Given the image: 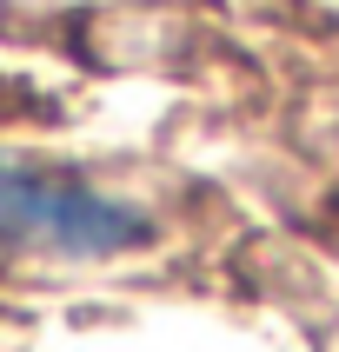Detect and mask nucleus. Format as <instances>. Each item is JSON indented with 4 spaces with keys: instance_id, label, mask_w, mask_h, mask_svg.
<instances>
[{
    "instance_id": "1",
    "label": "nucleus",
    "mask_w": 339,
    "mask_h": 352,
    "mask_svg": "<svg viewBox=\"0 0 339 352\" xmlns=\"http://www.w3.org/2000/svg\"><path fill=\"white\" fill-rule=\"evenodd\" d=\"M146 239V219L127 199H107L80 179L0 160V253L40 259H107Z\"/></svg>"
}]
</instances>
